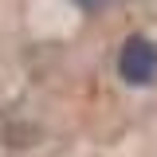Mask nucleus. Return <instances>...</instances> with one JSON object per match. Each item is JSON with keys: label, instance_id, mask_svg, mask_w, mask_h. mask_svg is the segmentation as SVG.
<instances>
[{"label": "nucleus", "instance_id": "1", "mask_svg": "<svg viewBox=\"0 0 157 157\" xmlns=\"http://www.w3.org/2000/svg\"><path fill=\"white\" fill-rule=\"evenodd\" d=\"M118 75L130 86H149L157 78V47L145 36H130L122 43V55H118Z\"/></svg>", "mask_w": 157, "mask_h": 157}, {"label": "nucleus", "instance_id": "2", "mask_svg": "<svg viewBox=\"0 0 157 157\" xmlns=\"http://www.w3.org/2000/svg\"><path fill=\"white\" fill-rule=\"evenodd\" d=\"M78 4H82V8H102L106 0H78Z\"/></svg>", "mask_w": 157, "mask_h": 157}]
</instances>
